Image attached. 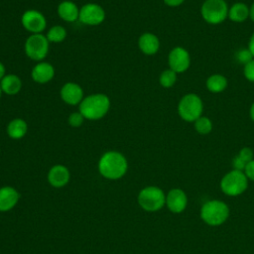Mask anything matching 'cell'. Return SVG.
Instances as JSON below:
<instances>
[{
	"label": "cell",
	"mask_w": 254,
	"mask_h": 254,
	"mask_svg": "<svg viewBox=\"0 0 254 254\" xmlns=\"http://www.w3.org/2000/svg\"><path fill=\"white\" fill-rule=\"evenodd\" d=\"M244 174L246 175L248 180H251L254 182V159L249 163H247L244 169Z\"/></svg>",
	"instance_id": "30"
},
{
	"label": "cell",
	"mask_w": 254,
	"mask_h": 254,
	"mask_svg": "<svg viewBox=\"0 0 254 254\" xmlns=\"http://www.w3.org/2000/svg\"><path fill=\"white\" fill-rule=\"evenodd\" d=\"M240 159H242L246 164L247 163H249L250 161H252L254 158V155H253V151H252V149H250L249 147H244V148H242L240 151H239V153H238V155H237Z\"/></svg>",
	"instance_id": "29"
},
{
	"label": "cell",
	"mask_w": 254,
	"mask_h": 254,
	"mask_svg": "<svg viewBox=\"0 0 254 254\" xmlns=\"http://www.w3.org/2000/svg\"><path fill=\"white\" fill-rule=\"evenodd\" d=\"M163 1L165 2L166 5L170 7H178L185 2V0H163Z\"/></svg>",
	"instance_id": "32"
},
{
	"label": "cell",
	"mask_w": 254,
	"mask_h": 254,
	"mask_svg": "<svg viewBox=\"0 0 254 254\" xmlns=\"http://www.w3.org/2000/svg\"><path fill=\"white\" fill-rule=\"evenodd\" d=\"M6 74H5V66H4V64L0 62V81H1V79L5 76Z\"/></svg>",
	"instance_id": "35"
},
{
	"label": "cell",
	"mask_w": 254,
	"mask_h": 254,
	"mask_svg": "<svg viewBox=\"0 0 254 254\" xmlns=\"http://www.w3.org/2000/svg\"><path fill=\"white\" fill-rule=\"evenodd\" d=\"M166 204L172 212L181 213L188 205V196L182 189H172L166 195Z\"/></svg>",
	"instance_id": "12"
},
{
	"label": "cell",
	"mask_w": 254,
	"mask_h": 254,
	"mask_svg": "<svg viewBox=\"0 0 254 254\" xmlns=\"http://www.w3.org/2000/svg\"><path fill=\"white\" fill-rule=\"evenodd\" d=\"M227 78L220 73H213L206 79V88L212 93H220L227 87Z\"/></svg>",
	"instance_id": "22"
},
{
	"label": "cell",
	"mask_w": 254,
	"mask_h": 254,
	"mask_svg": "<svg viewBox=\"0 0 254 254\" xmlns=\"http://www.w3.org/2000/svg\"><path fill=\"white\" fill-rule=\"evenodd\" d=\"M2 94H3V91H2V89H1V86H0V99H1V97H2Z\"/></svg>",
	"instance_id": "37"
},
{
	"label": "cell",
	"mask_w": 254,
	"mask_h": 254,
	"mask_svg": "<svg viewBox=\"0 0 254 254\" xmlns=\"http://www.w3.org/2000/svg\"><path fill=\"white\" fill-rule=\"evenodd\" d=\"M253 59H254V58H253L251 52L248 50V48H247V49H241V50H239L238 53H237V60H238L241 64H246L247 63H249V62L252 61Z\"/></svg>",
	"instance_id": "27"
},
{
	"label": "cell",
	"mask_w": 254,
	"mask_h": 254,
	"mask_svg": "<svg viewBox=\"0 0 254 254\" xmlns=\"http://www.w3.org/2000/svg\"><path fill=\"white\" fill-rule=\"evenodd\" d=\"M243 74L247 80L254 82V59L244 64Z\"/></svg>",
	"instance_id": "28"
},
{
	"label": "cell",
	"mask_w": 254,
	"mask_h": 254,
	"mask_svg": "<svg viewBox=\"0 0 254 254\" xmlns=\"http://www.w3.org/2000/svg\"><path fill=\"white\" fill-rule=\"evenodd\" d=\"M55 75L54 66L47 62H39L32 69L31 76L37 83L44 84L53 79Z\"/></svg>",
	"instance_id": "14"
},
{
	"label": "cell",
	"mask_w": 254,
	"mask_h": 254,
	"mask_svg": "<svg viewBox=\"0 0 254 254\" xmlns=\"http://www.w3.org/2000/svg\"><path fill=\"white\" fill-rule=\"evenodd\" d=\"M232 165H233L234 170H238V171L244 172V169H245V167H246L247 164H246L242 159H240L238 156H236V157L233 159V161H232Z\"/></svg>",
	"instance_id": "31"
},
{
	"label": "cell",
	"mask_w": 254,
	"mask_h": 254,
	"mask_svg": "<svg viewBox=\"0 0 254 254\" xmlns=\"http://www.w3.org/2000/svg\"><path fill=\"white\" fill-rule=\"evenodd\" d=\"M105 19V11L95 3H87L79 9L78 20L88 26H96L101 24Z\"/></svg>",
	"instance_id": "11"
},
{
	"label": "cell",
	"mask_w": 254,
	"mask_h": 254,
	"mask_svg": "<svg viewBox=\"0 0 254 254\" xmlns=\"http://www.w3.org/2000/svg\"><path fill=\"white\" fill-rule=\"evenodd\" d=\"M83 120H84V117L82 116V114L77 111V112H72L70 113V115L68 116V124L71 126V127H79L82 125L83 123Z\"/></svg>",
	"instance_id": "26"
},
{
	"label": "cell",
	"mask_w": 254,
	"mask_h": 254,
	"mask_svg": "<svg viewBox=\"0 0 254 254\" xmlns=\"http://www.w3.org/2000/svg\"><path fill=\"white\" fill-rule=\"evenodd\" d=\"M169 67L177 73L185 72L190 65V56L183 47L173 48L168 56Z\"/></svg>",
	"instance_id": "10"
},
{
	"label": "cell",
	"mask_w": 254,
	"mask_h": 254,
	"mask_svg": "<svg viewBox=\"0 0 254 254\" xmlns=\"http://www.w3.org/2000/svg\"><path fill=\"white\" fill-rule=\"evenodd\" d=\"M49 43L43 34H32L25 42V54L33 61L42 62L48 55Z\"/></svg>",
	"instance_id": "8"
},
{
	"label": "cell",
	"mask_w": 254,
	"mask_h": 254,
	"mask_svg": "<svg viewBox=\"0 0 254 254\" xmlns=\"http://www.w3.org/2000/svg\"><path fill=\"white\" fill-rule=\"evenodd\" d=\"M48 181L55 188L64 187L69 181V171L63 165H56L50 169Z\"/></svg>",
	"instance_id": "15"
},
{
	"label": "cell",
	"mask_w": 254,
	"mask_h": 254,
	"mask_svg": "<svg viewBox=\"0 0 254 254\" xmlns=\"http://www.w3.org/2000/svg\"><path fill=\"white\" fill-rule=\"evenodd\" d=\"M46 37L50 43H61L66 37V31L63 26L56 25L50 28Z\"/></svg>",
	"instance_id": "23"
},
{
	"label": "cell",
	"mask_w": 254,
	"mask_h": 254,
	"mask_svg": "<svg viewBox=\"0 0 254 254\" xmlns=\"http://www.w3.org/2000/svg\"><path fill=\"white\" fill-rule=\"evenodd\" d=\"M19 200L18 191L12 187H3L0 189V211L12 209Z\"/></svg>",
	"instance_id": "17"
},
{
	"label": "cell",
	"mask_w": 254,
	"mask_h": 254,
	"mask_svg": "<svg viewBox=\"0 0 254 254\" xmlns=\"http://www.w3.org/2000/svg\"><path fill=\"white\" fill-rule=\"evenodd\" d=\"M249 115H250V118H251V120L254 122V102H253V103L251 104V106H250Z\"/></svg>",
	"instance_id": "36"
},
{
	"label": "cell",
	"mask_w": 254,
	"mask_h": 254,
	"mask_svg": "<svg viewBox=\"0 0 254 254\" xmlns=\"http://www.w3.org/2000/svg\"><path fill=\"white\" fill-rule=\"evenodd\" d=\"M248 188V179L244 172L232 170L226 173L220 181V190L229 196H236L243 193Z\"/></svg>",
	"instance_id": "6"
},
{
	"label": "cell",
	"mask_w": 254,
	"mask_h": 254,
	"mask_svg": "<svg viewBox=\"0 0 254 254\" xmlns=\"http://www.w3.org/2000/svg\"><path fill=\"white\" fill-rule=\"evenodd\" d=\"M177 81V72L172 70L171 68L165 69L159 77V82L160 84L165 87V88H170L172 87Z\"/></svg>",
	"instance_id": "25"
},
{
	"label": "cell",
	"mask_w": 254,
	"mask_h": 254,
	"mask_svg": "<svg viewBox=\"0 0 254 254\" xmlns=\"http://www.w3.org/2000/svg\"><path fill=\"white\" fill-rule=\"evenodd\" d=\"M61 97L64 102L68 105L79 104L83 97V90L81 86L75 82H66L62 86Z\"/></svg>",
	"instance_id": "13"
},
{
	"label": "cell",
	"mask_w": 254,
	"mask_h": 254,
	"mask_svg": "<svg viewBox=\"0 0 254 254\" xmlns=\"http://www.w3.org/2000/svg\"><path fill=\"white\" fill-rule=\"evenodd\" d=\"M110 108V99L103 93L90 94L79 103V112L84 119L98 120L104 117Z\"/></svg>",
	"instance_id": "2"
},
{
	"label": "cell",
	"mask_w": 254,
	"mask_h": 254,
	"mask_svg": "<svg viewBox=\"0 0 254 254\" xmlns=\"http://www.w3.org/2000/svg\"><path fill=\"white\" fill-rule=\"evenodd\" d=\"M138 47L143 54L147 56H152L159 51L160 40L155 34L147 32L140 36L138 40Z\"/></svg>",
	"instance_id": "16"
},
{
	"label": "cell",
	"mask_w": 254,
	"mask_h": 254,
	"mask_svg": "<svg viewBox=\"0 0 254 254\" xmlns=\"http://www.w3.org/2000/svg\"><path fill=\"white\" fill-rule=\"evenodd\" d=\"M21 23L25 30L32 34H42L47 27L46 17L35 9L26 10L21 17Z\"/></svg>",
	"instance_id": "9"
},
{
	"label": "cell",
	"mask_w": 254,
	"mask_h": 254,
	"mask_svg": "<svg viewBox=\"0 0 254 254\" xmlns=\"http://www.w3.org/2000/svg\"><path fill=\"white\" fill-rule=\"evenodd\" d=\"M249 18L254 22V2L249 7Z\"/></svg>",
	"instance_id": "34"
},
{
	"label": "cell",
	"mask_w": 254,
	"mask_h": 254,
	"mask_svg": "<svg viewBox=\"0 0 254 254\" xmlns=\"http://www.w3.org/2000/svg\"><path fill=\"white\" fill-rule=\"evenodd\" d=\"M228 9L225 0H204L200 7V14L206 23L218 25L228 18Z\"/></svg>",
	"instance_id": "5"
},
{
	"label": "cell",
	"mask_w": 254,
	"mask_h": 254,
	"mask_svg": "<svg viewBox=\"0 0 254 254\" xmlns=\"http://www.w3.org/2000/svg\"><path fill=\"white\" fill-rule=\"evenodd\" d=\"M248 50L251 52L253 58H254V33L251 35L249 43H248Z\"/></svg>",
	"instance_id": "33"
},
{
	"label": "cell",
	"mask_w": 254,
	"mask_h": 254,
	"mask_svg": "<svg viewBox=\"0 0 254 254\" xmlns=\"http://www.w3.org/2000/svg\"><path fill=\"white\" fill-rule=\"evenodd\" d=\"M0 86L3 93L7 95L17 94L22 87V81L16 74H6L0 81Z\"/></svg>",
	"instance_id": "19"
},
{
	"label": "cell",
	"mask_w": 254,
	"mask_h": 254,
	"mask_svg": "<svg viewBox=\"0 0 254 254\" xmlns=\"http://www.w3.org/2000/svg\"><path fill=\"white\" fill-rule=\"evenodd\" d=\"M228 18L234 23H243L249 18V7L243 2H235L228 9Z\"/></svg>",
	"instance_id": "20"
},
{
	"label": "cell",
	"mask_w": 254,
	"mask_h": 254,
	"mask_svg": "<svg viewBox=\"0 0 254 254\" xmlns=\"http://www.w3.org/2000/svg\"><path fill=\"white\" fill-rule=\"evenodd\" d=\"M202 100L195 93H188L179 101L178 113L180 117L187 122H194L202 115Z\"/></svg>",
	"instance_id": "4"
},
{
	"label": "cell",
	"mask_w": 254,
	"mask_h": 254,
	"mask_svg": "<svg viewBox=\"0 0 254 254\" xmlns=\"http://www.w3.org/2000/svg\"><path fill=\"white\" fill-rule=\"evenodd\" d=\"M28 131V125L25 120L21 118H15L8 123L7 134L10 138L18 140L23 138Z\"/></svg>",
	"instance_id": "21"
},
{
	"label": "cell",
	"mask_w": 254,
	"mask_h": 254,
	"mask_svg": "<svg viewBox=\"0 0 254 254\" xmlns=\"http://www.w3.org/2000/svg\"><path fill=\"white\" fill-rule=\"evenodd\" d=\"M193 126L195 131L201 135L209 134L213 127L211 120L208 117L202 116V115L193 122Z\"/></svg>",
	"instance_id": "24"
},
{
	"label": "cell",
	"mask_w": 254,
	"mask_h": 254,
	"mask_svg": "<svg viewBox=\"0 0 254 254\" xmlns=\"http://www.w3.org/2000/svg\"><path fill=\"white\" fill-rule=\"evenodd\" d=\"M128 164L123 154L117 151L104 153L98 162V171L102 177L109 180L122 178L127 172Z\"/></svg>",
	"instance_id": "1"
},
{
	"label": "cell",
	"mask_w": 254,
	"mask_h": 254,
	"mask_svg": "<svg viewBox=\"0 0 254 254\" xmlns=\"http://www.w3.org/2000/svg\"><path fill=\"white\" fill-rule=\"evenodd\" d=\"M59 16L65 22H74L79 17V9L76 4L72 1L65 0L59 4L58 6Z\"/></svg>",
	"instance_id": "18"
},
{
	"label": "cell",
	"mask_w": 254,
	"mask_h": 254,
	"mask_svg": "<svg viewBox=\"0 0 254 254\" xmlns=\"http://www.w3.org/2000/svg\"><path fill=\"white\" fill-rule=\"evenodd\" d=\"M139 205L147 211H157L166 203V195L158 187H146L138 194Z\"/></svg>",
	"instance_id": "7"
},
{
	"label": "cell",
	"mask_w": 254,
	"mask_h": 254,
	"mask_svg": "<svg viewBox=\"0 0 254 254\" xmlns=\"http://www.w3.org/2000/svg\"><path fill=\"white\" fill-rule=\"evenodd\" d=\"M229 212V207L224 201L211 199L202 204L200 217L207 225L218 226L227 220Z\"/></svg>",
	"instance_id": "3"
}]
</instances>
